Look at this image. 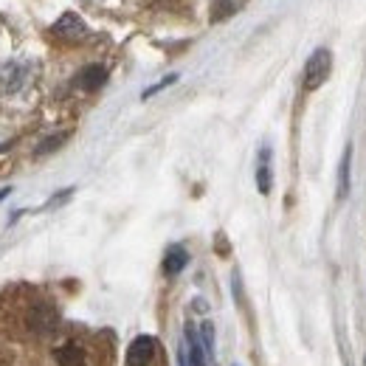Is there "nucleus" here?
<instances>
[{
	"instance_id": "0eeeda50",
	"label": "nucleus",
	"mask_w": 366,
	"mask_h": 366,
	"mask_svg": "<svg viewBox=\"0 0 366 366\" xmlns=\"http://www.w3.org/2000/svg\"><path fill=\"white\" fill-rule=\"evenodd\" d=\"M54 364L56 366H88V352L76 341H65L54 350Z\"/></svg>"
},
{
	"instance_id": "39448f33",
	"label": "nucleus",
	"mask_w": 366,
	"mask_h": 366,
	"mask_svg": "<svg viewBox=\"0 0 366 366\" xmlns=\"http://www.w3.org/2000/svg\"><path fill=\"white\" fill-rule=\"evenodd\" d=\"M29 85V65L23 62H3L0 65V93L14 96Z\"/></svg>"
},
{
	"instance_id": "20e7f679",
	"label": "nucleus",
	"mask_w": 366,
	"mask_h": 366,
	"mask_svg": "<svg viewBox=\"0 0 366 366\" xmlns=\"http://www.w3.org/2000/svg\"><path fill=\"white\" fill-rule=\"evenodd\" d=\"M330 71H332V54H330L327 48L313 51L310 59H307V65H305V88H307V91L321 88V85L327 82Z\"/></svg>"
},
{
	"instance_id": "7ed1b4c3",
	"label": "nucleus",
	"mask_w": 366,
	"mask_h": 366,
	"mask_svg": "<svg viewBox=\"0 0 366 366\" xmlns=\"http://www.w3.org/2000/svg\"><path fill=\"white\" fill-rule=\"evenodd\" d=\"M178 361L181 366H209V352L200 341V330H194L192 324H186V332H183V344L178 350Z\"/></svg>"
},
{
	"instance_id": "9d476101",
	"label": "nucleus",
	"mask_w": 366,
	"mask_h": 366,
	"mask_svg": "<svg viewBox=\"0 0 366 366\" xmlns=\"http://www.w3.org/2000/svg\"><path fill=\"white\" fill-rule=\"evenodd\" d=\"M186 262H189V254H186V248L183 245H172L169 251H167V257H164V274L167 276H178L186 268Z\"/></svg>"
},
{
	"instance_id": "ddd939ff",
	"label": "nucleus",
	"mask_w": 366,
	"mask_h": 366,
	"mask_svg": "<svg viewBox=\"0 0 366 366\" xmlns=\"http://www.w3.org/2000/svg\"><path fill=\"white\" fill-rule=\"evenodd\" d=\"M62 138H65V136L48 138V141H46V144H43V147H40V149H37V152H40V155H43V152H51L54 147H59V144H62Z\"/></svg>"
},
{
	"instance_id": "9b49d317",
	"label": "nucleus",
	"mask_w": 366,
	"mask_h": 366,
	"mask_svg": "<svg viewBox=\"0 0 366 366\" xmlns=\"http://www.w3.org/2000/svg\"><path fill=\"white\" fill-rule=\"evenodd\" d=\"M350 158H352V147L344 149V158H341V167H338V197L341 200L350 192Z\"/></svg>"
},
{
	"instance_id": "f8f14e48",
	"label": "nucleus",
	"mask_w": 366,
	"mask_h": 366,
	"mask_svg": "<svg viewBox=\"0 0 366 366\" xmlns=\"http://www.w3.org/2000/svg\"><path fill=\"white\" fill-rule=\"evenodd\" d=\"M200 341H203L209 358H214V327H212V321H206V324L200 327Z\"/></svg>"
},
{
	"instance_id": "6e6552de",
	"label": "nucleus",
	"mask_w": 366,
	"mask_h": 366,
	"mask_svg": "<svg viewBox=\"0 0 366 366\" xmlns=\"http://www.w3.org/2000/svg\"><path fill=\"white\" fill-rule=\"evenodd\" d=\"M257 186L262 194L271 192L274 186V172H271V147H262L259 149V161H257Z\"/></svg>"
},
{
	"instance_id": "f257e3e1",
	"label": "nucleus",
	"mask_w": 366,
	"mask_h": 366,
	"mask_svg": "<svg viewBox=\"0 0 366 366\" xmlns=\"http://www.w3.org/2000/svg\"><path fill=\"white\" fill-rule=\"evenodd\" d=\"M56 310H54V305H48L43 299H34V302H29L26 305V310H23V330H26V335L29 338H48L54 330H56Z\"/></svg>"
},
{
	"instance_id": "f03ea898",
	"label": "nucleus",
	"mask_w": 366,
	"mask_h": 366,
	"mask_svg": "<svg viewBox=\"0 0 366 366\" xmlns=\"http://www.w3.org/2000/svg\"><path fill=\"white\" fill-rule=\"evenodd\" d=\"M127 366H164V355H161V344L152 335H138L136 341L127 347Z\"/></svg>"
},
{
	"instance_id": "4468645a",
	"label": "nucleus",
	"mask_w": 366,
	"mask_h": 366,
	"mask_svg": "<svg viewBox=\"0 0 366 366\" xmlns=\"http://www.w3.org/2000/svg\"><path fill=\"white\" fill-rule=\"evenodd\" d=\"M172 82H175V76H167V79H164V82H158L155 88H149V91H144V99H149L152 93H158V91H161V88H167V85H172Z\"/></svg>"
},
{
	"instance_id": "2eb2a0df",
	"label": "nucleus",
	"mask_w": 366,
	"mask_h": 366,
	"mask_svg": "<svg viewBox=\"0 0 366 366\" xmlns=\"http://www.w3.org/2000/svg\"><path fill=\"white\" fill-rule=\"evenodd\" d=\"M364 366H366V361H364Z\"/></svg>"
},
{
	"instance_id": "423d86ee",
	"label": "nucleus",
	"mask_w": 366,
	"mask_h": 366,
	"mask_svg": "<svg viewBox=\"0 0 366 366\" xmlns=\"http://www.w3.org/2000/svg\"><path fill=\"white\" fill-rule=\"evenodd\" d=\"M54 37H59V40H65V43H82L85 37H88V29H85V23L76 17V14H62L56 23H54Z\"/></svg>"
},
{
	"instance_id": "1a4fd4ad",
	"label": "nucleus",
	"mask_w": 366,
	"mask_h": 366,
	"mask_svg": "<svg viewBox=\"0 0 366 366\" xmlns=\"http://www.w3.org/2000/svg\"><path fill=\"white\" fill-rule=\"evenodd\" d=\"M104 79H107L104 65H88V68H82V74L76 76V85H79L82 91H99V88L104 85Z\"/></svg>"
}]
</instances>
